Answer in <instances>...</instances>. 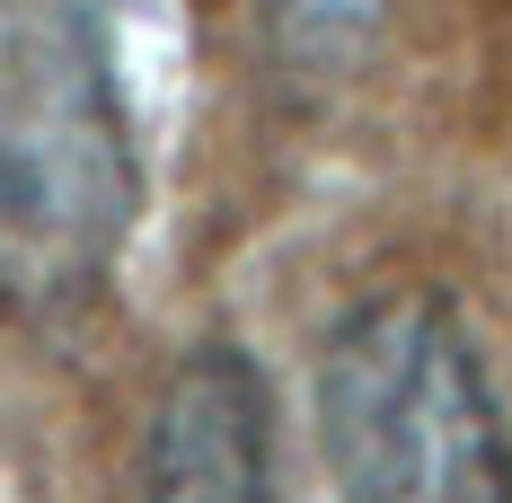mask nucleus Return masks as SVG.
<instances>
[{
    "instance_id": "obj_4",
    "label": "nucleus",
    "mask_w": 512,
    "mask_h": 503,
    "mask_svg": "<svg viewBox=\"0 0 512 503\" xmlns=\"http://www.w3.org/2000/svg\"><path fill=\"white\" fill-rule=\"evenodd\" d=\"M248 9H256V45L292 98H336L398 18V0H248Z\"/></svg>"
},
{
    "instance_id": "obj_1",
    "label": "nucleus",
    "mask_w": 512,
    "mask_h": 503,
    "mask_svg": "<svg viewBox=\"0 0 512 503\" xmlns=\"http://www.w3.org/2000/svg\"><path fill=\"white\" fill-rule=\"evenodd\" d=\"M142 221V151L98 0H0V318L89 309Z\"/></svg>"
},
{
    "instance_id": "obj_2",
    "label": "nucleus",
    "mask_w": 512,
    "mask_h": 503,
    "mask_svg": "<svg viewBox=\"0 0 512 503\" xmlns=\"http://www.w3.org/2000/svg\"><path fill=\"white\" fill-rule=\"evenodd\" d=\"M318 459L336 503H512V424L442 292H371L318 345Z\"/></svg>"
},
{
    "instance_id": "obj_3",
    "label": "nucleus",
    "mask_w": 512,
    "mask_h": 503,
    "mask_svg": "<svg viewBox=\"0 0 512 503\" xmlns=\"http://www.w3.org/2000/svg\"><path fill=\"white\" fill-rule=\"evenodd\" d=\"M142 503H274V398L248 345L212 336L168 362L142 433Z\"/></svg>"
}]
</instances>
